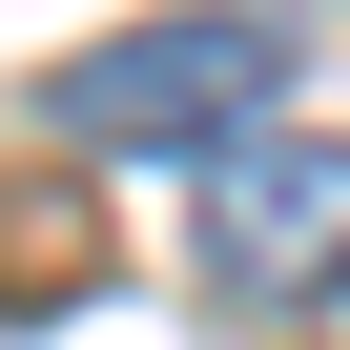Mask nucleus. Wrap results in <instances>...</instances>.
<instances>
[{
	"mask_svg": "<svg viewBox=\"0 0 350 350\" xmlns=\"http://www.w3.org/2000/svg\"><path fill=\"white\" fill-rule=\"evenodd\" d=\"M288 83V21L268 0H186V21H124L62 62V144L103 165H186V144H247V103Z\"/></svg>",
	"mask_w": 350,
	"mask_h": 350,
	"instance_id": "nucleus-1",
	"label": "nucleus"
},
{
	"mask_svg": "<svg viewBox=\"0 0 350 350\" xmlns=\"http://www.w3.org/2000/svg\"><path fill=\"white\" fill-rule=\"evenodd\" d=\"M206 247H227V288H288V309H329L350 288V144H227V206H206Z\"/></svg>",
	"mask_w": 350,
	"mask_h": 350,
	"instance_id": "nucleus-2",
	"label": "nucleus"
},
{
	"mask_svg": "<svg viewBox=\"0 0 350 350\" xmlns=\"http://www.w3.org/2000/svg\"><path fill=\"white\" fill-rule=\"evenodd\" d=\"M83 288V186H0V309H62Z\"/></svg>",
	"mask_w": 350,
	"mask_h": 350,
	"instance_id": "nucleus-3",
	"label": "nucleus"
}]
</instances>
